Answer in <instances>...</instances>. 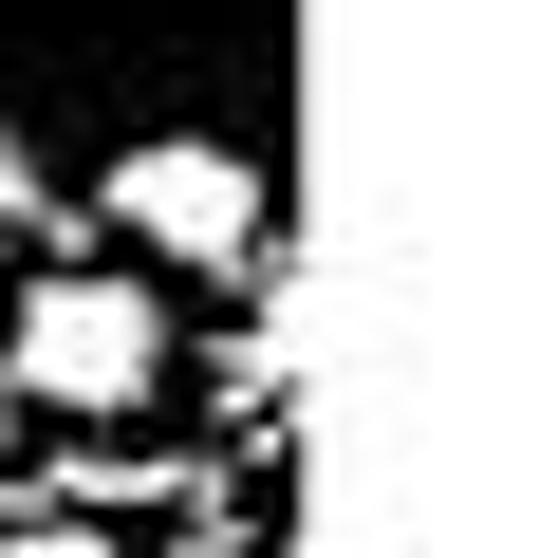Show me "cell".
Here are the masks:
<instances>
[{"mask_svg": "<svg viewBox=\"0 0 540 558\" xmlns=\"http://www.w3.org/2000/svg\"><path fill=\"white\" fill-rule=\"evenodd\" d=\"M0 373H20L38 410H149V373H168V317L131 299V279H38V299L0 317Z\"/></svg>", "mask_w": 540, "mask_h": 558, "instance_id": "1", "label": "cell"}, {"mask_svg": "<svg viewBox=\"0 0 540 558\" xmlns=\"http://www.w3.org/2000/svg\"><path fill=\"white\" fill-rule=\"evenodd\" d=\"M0 558H112L94 521H20V539H0Z\"/></svg>", "mask_w": 540, "mask_h": 558, "instance_id": "3", "label": "cell"}, {"mask_svg": "<svg viewBox=\"0 0 540 558\" xmlns=\"http://www.w3.org/2000/svg\"><path fill=\"white\" fill-rule=\"evenodd\" d=\"M112 205H131V242H168V260H261V186H242L224 149H131Z\"/></svg>", "mask_w": 540, "mask_h": 558, "instance_id": "2", "label": "cell"}, {"mask_svg": "<svg viewBox=\"0 0 540 558\" xmlns=\"http://www.w3.org/2000/svg\"><path fill=\"white\" fill-rule=\"evenodd\" d=\"M0 428H20V373H0Z\"/></svg>", "mask_w": 540, "mask_h": 558, "instance_id": "4", "label": "cell"}]
</instances>
